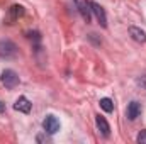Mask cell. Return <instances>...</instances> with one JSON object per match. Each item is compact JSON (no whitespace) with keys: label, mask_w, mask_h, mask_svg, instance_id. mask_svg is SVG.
I'll return each instance as SVG.
<instances>
[{"label":"cell","mask_w":146,"mask_h":144,"mask_svg":"<svg viewBox=\"0 0 146 144\" xmlns=\"http://www.w3.org/2000/svg\"><path fill=\"white\" fill-rule=\"evenodd\" d=\"M136 141L139 144H146V129L145 131H141L139 134H138V137H136Z\"/></svg>","instance_id":"12"},{"label":"cell","mask_w":146,"mask_h":144,"mask_svg":"<svg viewBox=\"0 0 146 144\" xmlns=\"http://www.w3.org/2000/svg\"><path fill=\"white\" fill-rule=\"evenodd\" d=\"M136 83H138V85H141V87H146V75H145V76H139Z\"/></svg>","instance_id":"13"},{"label":"cell","mask_w":146,"mask_h":144,"mask_svg":"<svg viewBox=\"0 0 146 144\" xmlns=\"http://www.w3.org/2000/svg\"><path fill=\"white\" fill-rule=\"evenodd\" d=\"M3 110H5V105H3V104L0 102V112H3Z\"/></svg>","instance_id":"15"},{"label":"cell","mask_w":146,"mask_h":144,"mask_svg":"<svg viewBox=\"0 0 146 144\" xmlns=\"http://www.w3.org/2000/svg\"><path fill=\"white\" fill-rule=\"evenodd\" d=\"M15 53H17V46L12 41L9 39L0 41V58H12L15 56Z\"/></svg>","instance_id":"2"},{"label":"cell","mask_w":146,"mask_h":144,"mask_svg":"<svg viewBox=\"0 0 146 144\" xmlns=\"http://www.w3.org/2000/svg\"><path fill=\"white\" fill-rule=\"evenodd\" d=\"M99 104H100V107L104 108L106 112H112V110H114V102H112L110 98H100Z\"/></svg>","instance_id":"11"},{"label":"cell","mask_w":146,"mask_h":144,"mask_svg":"<svg viewBox=\"0 0 146 144\" xmlns=\"http://www.w3.org/2000/svg\"><path fill=\"white\" fill-rule=\"evenodd\" d=\"M90 9H92V14L97 17V22L102 27H107V15H106V10L102 9V5H99L97 2H90Z\"/></svg>","instance_id":"4"},{"label":"cell","mask_w":146,"mask_h":144,"mask_svg":"<svg viewBox=\"0 0 146 144\" xmlns=\"http://www.w3.org/2000/svg\"><path fill=\"white\" fill-rule=\"evenodd\" d=\"M129 36L133 37L136 42H146V34L143 29H139V27H136V26H131L129 27Z\"/></svg>","instance_id":"9"},{"label":"cell","mask_w":146,"mask_h":144,"mask_svg":"<svg viewBox=\"0 0 146 144\" xmlns=\"http://www.w3.org/2000/svg\"><path fill=\"white\" fill-rule=\"evenodd\" d=\"M9 14H10L12 19H17V17H21V15L24 14V9H22L21 5H12L10 10H9Z\"/></svg>","instance_id":"10"},{"label":"cell","mask_w":146,"mask_h":144,"mask_svg":"<svg viewBox=\"0 0 146 144\" xmlns=\"http://www.w3.org/2000/svg\"><path fill=\"white\" fill-rule=\"evenodd\" d=\"M31 107H33V104H31L29 98H26V97H19V98L15 100V104H14V108H15V110L24 112V114L31 112Z\"/></svg>","instance_id":"6"},{"label":"cell","mask_w":146,"mask_h":144,"mask_svg":"<svg viewBox=\"0 0 146 144\" xmlns=\"http://www.w3.org/2000/svg\"><path fill=\"white\" fill-rule=\"evenodd\" d=\"M73 2H75V5H76V9H78L80 15L83 17V20H85V22H90V19H92L90 2H87V0H73Z\"/></svg>","instance_id":"5"},{"label":"cell","mask_w":146,"mask_h":144,"mask_svg":"<svg viewBox=\"0 0 146 144\" xmlns=\"http://www.w3.org/2000/svg\"><path fill=\"white\" fill-rule=\"evenodd\" d=\"M0 80H2V83H3V87L9 88V90L15 88V87L19 85V75L14 71V70H3Z\"/></svg>","instance_id":"1"},{"label":"cell","mask_w":146,"mask_h":144,"mask_svg":"<svg viewBox=\"0 0 146 144\" xmlns=\"http://www.w3.org/2000/svg\"><path fill=\"white\" fill-rule=\"evenodd\" d=\"M139 114H141V105H139L138 102H131V104L127 105L126 115H127L129 120H136V119L139 117Z\"/></svg>","instance_id":"7"},{"label":"cell","mask_w":146,"mask_h":144,"mask_svg":"<svg viewBox=\"0 0 146 144\" xmlns=\"http://www.w3.org/2000/svg\"><path fill=\"white\" fill-rule=\"evenodd\" d=\"M95 122H97V127H99V131L102 132V136L109 137V136H110V126H109V122H107L102 115H97V117H95Z\"/></svg>","instance_id":"8"},{"label":"cell","mask_w":146,"mask_h":144,"mask_svg":"<svg viewBox=\"0 0 146 144\" xmlns=\"http://www.w3.org/2000/svg\"><path fill=\"white\" fill-rule=\"evenodd\" d=\"M36 141H37V143H42V141H48V137H44V136H37Z\"/></svg>","instance_id":"14"},{"label":"cell","mask_w":146,"mask_h":144,"mask_svg":"<svg viewBox=\"0 0 146 144\" xmlns=\"http://www.w3.org/2000/svg\"><path fill=\"white\" fill-rule=\"evenodd\" d=\"M42 129L48 134H56L60 131V120L54 115H46V119L42 120Z\"/></svg>","instance_id":"3"}]
</instances>
